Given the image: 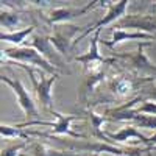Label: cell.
<instances>
[{"instance_id": "1", "label": "cell", "mask_w": 156, "mask_h": 156, "mask_svg": "<svg viewBox=\"0 0 156 156\" xmlns=\"http://www.w3.org/2000/svg\"><path fill=\"white\" fill-rule=\"evenodd\" d=\"M17 66L22 67L25 72L28 73V76L31 78V83L34 86V92H36V97H37V101H39V105H41L42 111L45 112H53V97H51V87H53V84L56 83V80L59 78V73L56 75H48L45 73L44 70L41 69H37V73H39V80L36 78V73L33 69L27 67L25 64H20L17 62Z\"/></svg>"}, {"instance_id": "2", "label": "cell", "mask_w": 156, "mask_h": 156, "mask_svg": "<svg viewBox=\"0 0 156 156\" xmlns=\"http://www.w3.org/2000/svg\"><path fill=\"white\" fill-rule=\"evenodd\" d=\"M151 44H153V41L151 42H139L136 51H133V53H117V51H114L112 58H119L120 61H123L122 66L129 67L133 72L147 75V78L156 80V66L145 55V47L151 45Z\"/></svg>"}, {"instance_id": "3", "label": "cell", "mask_w": 156, "mask_h": 156, "mask_svg": "<svg viewBox=\"0 0 156 156\" xmlns=\"http://www.w3.org/2000/svg\"><path fill=\"white\" fill-rule=\"evenodd\" d=\"M2 53H3L5 58H9V59L20 62V64H31L33 67L41 69L48 75H56L58 73V69L55 66H51V64L33 47L23 45V47H14V48H5V50H2Z\"/></svg>"}, {"instance_id": "4", "label": "cell", "mask_w": 156, "mask_h": 156, "mask_svg": "<svg viewBox=\"0 0 156 156\" xmlns=\"http://www.w3.org/2000/svg\"><path fill=\"white\" fill-rule=\"evenodd\" d=\"M0 81L12 89V92H14L16 97H17L19 106L23 109V114H25V117H27V122H33V119H36V117L39 115V112H37V108H36V103L33 101V98L27 92V89H25V86L22 84V81L17 80V78L16 80H11V78H8L3 73H2V76H0Z\"/></svg>"}, {"instance_id": "5", "label": "cell", "mask_w": 156, "mask_h": 156, "mask_svg": "<svg viewBox=\"0 0 156 156\" xmlns=\"http://www.w3.org/2000/svg\"><path fill=\"white\" fill-rule=\"evenodd\" d=\"M81 30H83V27H78V25L58 23L53 27V34L50 36V41L62 56H67L70 48L73 47V41H75L73 36Z\"/></svg>"}, {"instance_id": "6", "label": "cell", "mask_w": 156, "mask_h": 156, "mask_svg": "<svg viewBox=\"0 0 156 156\" xmlns=\"http://www.w3.org/2000/svg\"><path fill=\"white\" fill-rule=\"evenodd\" d=\"M98 42H100V30L94 33V36L90 37V44H89V50L87 53L84 55H78L75 56L73 59L81 62L83 67H84V72L86 73H90V72H98L94 69L95 64H112L115 61V58H103L98 51Z\"/></svg>"}, {"instance_id": "7", "label": "cell", "mask_w": 156, "mask_h": 156, "mask_svg": "<svg viewBox=\"0 0 156 156\" xmlns=\"http://www.w3.org/2000/svg\"><path fill=\"white\" fill-rule=\"evenodd\" d=\"M27 47H33L34 50H37L56 69H64V66H66V62L62 59V55L55 48V45L50 41V37H47V36L34 34L30 41V45H27Z\"/></svg>"}, {"instance_id": "8", "label": "cell", "mask_w": 156, "mask_h": 156, "mask_svg": "<svg viewBox=\"0 0 156 156\" xmlns=\"http://www.w3.org/2000/svg\"><path fill=\"white\" fill-rule=\"evenodd\" d=\"M108 6H109V11H108V14L103 17V19H100V20H97L92 27H89V28H86L80 36H76L75 37V41H73V47L81 41V39L84 37V36H87L90 31H98L100 30V27H105V25H108L109 22H112V20H115V19H119V17H122L123 14H125V11H126V8H128V0H120V2H117V3H111V2H108Z\"/></svg>"}, {"instance_id": "9", "label": "cell", "mask_w": 156, "mask_h": 156, "mask_svg": "<svg viewBox=\"0 0 156 156\" xmlns=\"http://www.w3.org/2000/svg\"><path fill=\"white\" fill-rule=\"evenodd\" d=\"M98 3L101 2H90L81 8H72V6H66V8H56L50 12V14L47 16V22L48 23H67V20H72L75 17H80L83 14H86V12L89 9L95 8Z\"/></svg>"}, {"instance_id": "10", "label": "cell", "mask_w": 156, "mask_h": 156, "mask_svg": "<svg viewBox=\"0 0 156 156\" xmlns=\"http://www.w3.org/2000/svg\"><path fill=\"white\" fill-rule=\"evenodd\" d=\"M123 27L136 28V30H140L142 33L156 34V16H136V14L125 16L117 23V28L123 30Z\"/></svg>"}, {"instance_id": "11", "label": "cell", "mask_w": 156, "mask_h": 156, "mask_svg": "<svg viewBox=\"0 0 156 156\" xmlns=\"http://www.w3.org/2000/svg\"><path fill=\"white\" fill-rule=\"evenodd\" d=\"M105 136H106V139L109 142L111 140H114V142H126L129 139H139L140 144H144V145L148 144V137L144 136V134H140V131H137V128L134 125H126L117 133H105Z\"/></svg>"}, {"instance_id": "12", "label": "cell", "mask_w": 156, "mask_h": 156, "mask_svg": "<svg viewBox=\"0 0 156 156\" xmlns=\"http://www.w3.org/2000/svg\"><path fill=\"white\" fill-rule=\"evenodd\" d=\"M126 39H151L153 41V39H156V34L142 33V31H125V30H120V28H115L112 31V39L111 41H101V44L112 48L117 44H120L122 41H126Z\"/></svg>"}, {"instance_id": "13", "label": "cell", "mask_w": 156, "mask_h": 156, "mask_svg": "<svg viewBox=\"0 0 156 156\" xmlns=\"http://www.w3.org/2000/svg\"><path fill=\"white\" fill-rule=\"evenodd\" d=\"M105 76H106V69L87 73L83 78V83L80 86V92H78V98H80V101H84L89 97V94L92 92V89L95 87V84H98L100 81L105 80Z\"/></svg>"}, {"instance_id": "14", "label": "cell", "mask_w": 156, "mask_h": 156, "mask_svg": "<svg viewBox=\"0 0 156 156\" xmlns=\"http://www.w3.org/2000/svg\"><path fill=\"white\" fill-rule=\"evenodd\" d=\"M34 31V27H27L23 30H19V31H11V33H2L0 34V39L2 41H6V42H11V44H23L25 39H27L31 33Z\"/></svg>"}, {"instance_id": "15", "label": "cell", "mask_w": 156, "mask_h": 156, "mask_svg": "<svg viewBox=\"0 0 156 156\" xmlns=\"http://www.w3.org/2000/svg\"><path fill=\"white\" fill-rule=\"evenodd\" d=\"M134 126L145 128V129H156V115H147V114H137L134 119Z\"/></svg>"}, {"instance_id": "16", "label": "cell", "mask_w": 156, "mask_h": 156, "mask_svg": "<svg viewBox=\"0 0 156 156\" xmlns=\"http://www.w3.org/2000/svg\"><path fill=\"white\" fill-rule=\"evenodd\" d=\"M0 133H2L3 137L9 139V137H28V133H25L22 128H19L17 125L16 126H9V125H5L2 123L0 125Z\"/></svg>"}, {"instance_id": "17", "label": "cell", "mask_w": 156, "mask_h": 156, "mask_svg": "<svg viewBox=\"0 0 156 156\" xmlns=\"http://www.w3.org/2000/svg\"><path fill=\"white\" fill-rule=\"evenodd\" d=\"M0 20H2V27H3V28L11 30V28H14L16 25L19 23V16L16 14V12H11V11H8V9H3V8H2Z\"/></svg>"}, {"instance_id": "18", "label": "cell", "mask_w": 156, "mask_h": 156, "mask_svg": "<svg viewBox=\"0 0 156 156\" xmlns=\"http://www.w3.org/2000/svg\"><path fill=\"white\" fill-rule=\"evenodd\" d=\"M139 90H140L139 97L142 98V101L153 100L156 103V86H140Z\"/></svg>"}, {"instance_id": "19", "label": "cell", "mask_w": 156, "mask_h": 156, "mask_svg": "<svg viewBox=\"0 0 156 156\" xmlns=\"http://www.w3.org/2000/svg\"><path fill=\"white\" fill-rule=\"evenodd\" d=\"M139 114H147V115H156V103L154 101H142V105L136 108Z\"/></svg>"}, {"instance_id": "20", "label": "cell", "mask_w": 156, "mask_h": 156, "mask_svg": "<svg viewBox=\"0 0 156 156\" xmlns=\"http://www.w3.org/2000/svg\"><path fill=\"white\" fill-rule=\"evenodd\" d=\"M25 147V142H19V144H12L11 147L2 148V156H17V151Z\"/></svg>"}, {"instance_id": "21", "label": "cell", "mask_w": 156, "mask_h": 156, "mask_svg": "<svg viewBox=\"0 0 156 156\" xmlns=\"http://www.w3.org/2000/svg\"><path fill=\"white\" fill-rule=\"evenodd\" d=\"M147 145H148V147H153V148L156 147V134H153L151 137H148V144H147Z\"/></svg>"}, {"instance_id": "22", "label": "cell", "mask_w": 156, "mask_h": 156, "mask_svg": "<svg viewBox=\"0 0 156 156\" xmlns=\"http://www.w3.org/2000/svg\"><path fill=\"white\" fill-rule=\"evenodd\" d=\"M150 9H151V11H156V5H151V6H150Z\"/></svg>"}, {"instance_id": "23", "label": "cell", "mask_w": 156, "mask_h": 156, "mask_svg": "<svg viewBox=\"0 0 156 156\" xmlns=\"http://www.w3.org/2000/svg\"><path fill=\"white\" fill-rule=\"evenodd\" d=\"M87 156H100L98 153H90V154H87Z\"/></svg>"}, {"instance_id": "24", "label": "cell", "mask_w": 156, "mask_h": 156, "mask_svg": "<svg viewBox=\"0 0 156 156\" xmlns=\"http://www.w3.org/2000/svg\"><path fill=\"white\" fill-rule=\"evenodd\" d=\"M148 156H151V153H148Z\"/></svg>"}]
</instances>
